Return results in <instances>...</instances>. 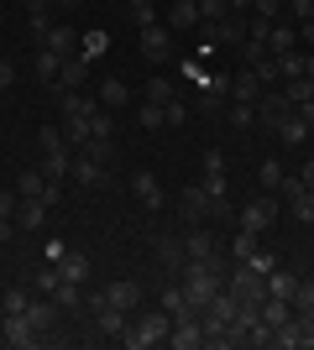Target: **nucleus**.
I'll use <instances>...</instances> for the list:
<instances>
[{
    "instance_id": "obj_9",
    "label": "nucleus",
    "mask_w": 314,
    "mask_h": 350,
    "mask_svg": "<svg viewBox=\"0 0 314 350\" xmlns=\"http://www.w3.org/2000/svg\"><path fill=\"white\" fill-rule=\"evenodd\" d=\"M79 84H90V58L84 53H74V58H63V68H58V94H74Z\"/></svg>"
},
{
    "instance_id": "obj_17",
    "label": "nucleus",
    "mask_w": 314,
    "mask_h": 350,
    "mask_svg": "<svg viewBox=\"0 0 314 350\" xmlns=\"http://www.w3.org/2000/svg\"><path fill=\"white\" fill-rule=\"evenodd\" d=\"M63 272V282H79V288H84V282H90V256H84V251H63V262H53Z\"/></svg>"
},
{
    "instance_id": "obj_12",
    "label": "nucleus",
    "mask_w": 314,
    "mask_h": 350,
    "mask_svg": "<svg viewBox=\"0 0 314 350\" xmlns=\"http://www.w3.org/2000/svg\"><path fill=\"white\" fill-rule=\"evenodd\" d=\"M68 178H74V183H84V189H100L105 178V162H94V157H84V152H74V167H68Z\"/></svg>"
},
{
    "instance_id": "obj_14",
    "label": "nucleus",
    "mask_w": 314,
    "mask_h": 350,
    "mask_svg": "<svg viewBox=\"0 0 314 350\" xmlns=\"http://www.w3.org/2000/svg\"><path fill=\"white\" fill-rule=\"evenodd\" d=\"M131 193H136L147 209H163V183H157L147 167H136V173H131Z\"/></svg>"
},
{
    "instance_id": "obj_46",
    "label": "nucleus",
    "mask_w": 314,
    "mask_h": 350,
    "mask_svg": "<svg viewBox=\"0 0 314 350\" xmlns=\"http://www.w3.org/2000/svg\"><path fill=\"white\" fill-rule=\"evenodd\" d=\"M231 16V0H199V21H220Z\"/></svg>"
},
{
    "instance_id": "obj_37",
    "label": "nucleus",
    "mask_w": 314,
    "mask_h": 350,
    "mask_svg": "<svg viewBox=\"0 0 314 350\" xmlns=\"http://www.w3.org/2000/svg\"><path fill=\"white\" fill-rule=\"evenodd\" d=\"M105 47H110V37H105V31H84V37H79V53H84V58H100V53H105Z\"/></svg>"
},
{
    "instance_id": "obj_1",
    "label": "nucleus",
    "mask_w": 314,
    "mask_h": 350,
    "mask_svg": "<svg viewBox=\"0 0 314 350\" xmlns=\"http://www.w3.org/2000/svg\"><path fill=\"white\" fill-rule=\"evenodd\" d=\"M168 335H173V319H168L163 308H136L131 324H126V335H120V345L152 350V345H168Z\"/></svg>"
},
{
    "instance_id": "obj_16",
    "label": "nucleus",
    "mask_w": 314,
    "mask_h": 350,
    "mask_svg": "<svg viewBox=\"0 0 314 350\" xmlns=\"http://www.w3.org/2000/svg\"><path fill=\"white\" fill-rule=\"evenodd\" d=\"M272 131L283 136V146H299V142H304V136H309V126H304V116H299V110H293V105H288L283 116L272 120Z\"/></svg>"
},
{
    "instance_id": "obj_22",
    "label": "nucleus",
    "mask_w": 314,
    "mask_h": 350,
    "mask_svg": "<svg viewBox=\"0 0 314 350\" xmlns=\"http://www.w3.org/2000/svg\"><path fill=\"white\" fill-rule=\"evenodd\" d=\"M157 308H163L168 319H179V314H194V308H189V293H183V282H173V288H163V298H157Z\"/></svg>"
},
{
    "instance_id": "obj_57",
    "label": "nucleus",
    "mask_w": 314,
    "mask_h": 350,
    "mask_svg": "<svg viewBox=\"0 0 314 350\" xmlns=\"http://www.w3.org/2000/svg\"><path fill=\"white\" fill-rule=\"evenodd\" d=\"M299 183H304V189H314V162H304V173H299Z\"/></svg>"
},
{
    "instance_id": "obj_35",
    "label": "nucleus",
    "mask_w": 314,
    "mask_h": 350,
    "mask_svg": "<svg viewBox=\"0 0 314 350\" xmlns=\"http://www.w3.org/2000/svg\"><path fill=\"white\" fill-rule=\"evenodd\" d=\"M257 183H262V193H278L283 189V162H262V167H257Z\"/></svg>"
},
{
    "instance_id": "obj_32",
    "label": "nucleus",
    "mask_w": 314,
    "mask_h": 350,
    "mask_svg": "<svg viewBox=\"0 0 314 350\" xmlns=\"http://www.w3.org/2000/svg\"><path fill=\"white\" fill-rule=\"evenodd\" d=\"M58 68H63V58H58V53L37 47V79H42V84H58Z\"/></svg>"
},
{
    "instance_id": "obj_38",
    "label": "nucleus",
    "mask_w": 314,
    "mask_h": 350,
    "mask_svg": "<svg viewBox=\"0 0 314 350\" xmlns=\"http://www.w3.org/2000/svg\"><path fill=\"white\" fill-rule=\"evenodd\" d=\"M252 73L262 79V84H278V79H283V68H278V58H272V53H267V58H257Z\"/></svg>"
},
{
    "instance_id": "obj_34",
    "label": "nucleus",
    "mask_w": 314,
    "mask_h": 350,
    "mask_svg": "<svg viewBox=\"0 0 314 350\" xmlns=\"http://www.w3.org/2000/svg\"><path fill=\"white\" fill-rule=\"evenodd\" d=\"M283 100H288V105L314 100V79H309V73H304V79H288V84H283Z\"/></svg>"
},
{
    "instance_id": "obj_48",
    "label": "nucleus",
    "mask_w": 314,
    "mask_h": 350,
    "mask_svg": "<svg viewBox=\"0 0 314 350\" xmlns=\"http://www.w3.org/2000/svg\"><path fill=\"white\" fill-rule=\"evenodd\" d=\"M257 241H262V235H252V230H241V225H236V262H246V256H252Z\"/></svg>"
},
{
    "instance_id": "obj_58",
    "label": "nucleus",
    "mask_w": 314,
    "mask_h": 350,
    "mask_svg": "<svg viewBox=\"0 0 314 350\" xmlns=\"http://www.w3.org/2000/svg\"><path fill=\"white\" fill-rule=\"evenodd\" d=\"M16 235V219H0V241H11Z\"/></svg>"
},
{
    "instance_id": "obj_29",
    "label": "nucleus",
    "mask_w": 314,
    "mask_h": 350,
    "mask_svg": "<svg viewBox=\"0 0 314 350\" xmlns=\"http://www.w3.org/2000/svg\"><path fill=\"white\" fill-rule=\"evenodd\" d=\"M63 142L74 146V152H84V142H90V120H84V116H68V120H63Z\"/></svg>"
},
{
    "instance_id": "obj_8",
    "label": "nucleus",
    "mask_w": 314,
    "mask_h": 350,
    "mask_svg": "<svg viewBox=\"0 0 314 350\" xmlns=\"http://www.w3.org/2000/svg\"><path fill=\"white\" fill-rule=\"evenodd\" d=\"M173 350H199L205 345V329H199V314H179L173 319V335H168Z\"/></svg>"
},
{
    "instance_id": "obj_13",
    "label": "nucleus",
    "mask_w": 314,
    "mask_h": 350,
    "mask_svg": "<svg viewBox=\"0 0 314 350\" xmlns=\"http://www.w3.org/2000/svg\"><path fill=\"white\" fill-rule=\"evenodd\" d=\"M293 47H299V27H293V21H272V31H267V53L272 58H283V53H293Z\"/></svg>"
},
{
    "instance_id": "obj_49",
    "label": "nucleus",
    "mask_w": 314,
    "mask_h": 350,
    "mask_svg": "<svg viewBox=\"0 0 314 350\" xmlns=\"http://www.w3.org/2000/svg\"><path fill=\"white\" fill-rule=\"evenodd\" d=\"M163 120H168V126H183V120H189V105H183V100H168L163 105Z\"/></svg>"
},
{
    "instance_id": "obj_40",
    "label": "nucleus",
    "mask_w": 314,
    "mask_h": 350,
    "mask_svg": "<svg viewBox=\"0 0 314 350\" xmlns=\"http://www.w3.org/2000/svg\"><path fill=\"white\" fill-rule=\"evenodd\" d=\"M37 146H42V157H47V152H58V146H68V142H63V126H42V131H37Z\"/></svg>"
},
{
    "instance_id": "obj_21",
    "label": "nucleus",
    "mask_w": 314,
    "mask_h": 350,
    "mask_svg": "<svg viewBox=\"0 0 314 350\" xmlns=\"http://www.w3.org/2000/svg\"><path fill=\"white\" fill-rule=\"evenodd\" d=\"M183 251H189V262H205V256H215V235L205 225H194V230L183 235Z\"/></svg>"
},
{
    "instance_id": "obj_39",
    "label": "nucleus",
    "mask_w": 314,
    "mask_h": 350,
    "mask_svg": "<svg viewBox=\"0 0 314 350\" xmlns=\"http://www.w3.org/2000/svg\"><path fill=\"white\" fill-rule=\"evenodd\" d=\"M278 68H283V84H288V79H304V53H299V47H293V53H283V58H278Z\"/></svg>"
},
{
    "instance_id": "obj_24",
    "label": "nucleus",
    "mask_w": 314,
    "mask_h": 350,
    "mask_svg": "<svg viewBox=\"0 0 314 350\" xmlns=\"http://www.w3.org/2000/svg\"><path fill=\"white\" fill-rule=\"evenodd\" d=\"M53 304H58V314H79V308H84V288H79V282H58Z\"/></svg>"
},
{
    "instance_id": "obj_42",
    "label": "nucleus",
    "mask_w": 314,
    "mask_h": 350,
    "mask_svg": "<svg viewBox=\"0 0 314 350\" xmlns=\"http://www.w3.org/2000/svg\"><path fill=\"white\" fill-rule=\"evenodd\" d=\"M131 21H136V31H142V27H157V11H152V0H131Z\"/></svg>"
},
{
    "instance_id": "obj_60",
    "label": "nucleus",
    "mask_w": 314,
    "mask_h": 350,
    "mask_svg": "<svg viewBox=\"0 0 314 350\" xmlns=\"http://www.w3.org/2000/svg\"><path fill=\"white\" fill-rule=\"evenodd\" d=\"M53 5H63V11H79V5H84V0H53Z\"/></svg>"
},
{
    "instance_id": "obj_4",
    "label": "nucleus",
    "mask_w": 314,
    "mask_h": 350,
    "mask_svg": "<svg viewBox=\"0 0 314 350\" xmlns=\"http://www.w3.org/2000/svg\"><path fill=\"white\" fill-rule=\"evenodd\" d=\"M136 47H142V58L157 68V63L173 58V31L168 27H142V37H136Z\"/></svg>"
},
{
    "instance_id": "obj_53",
    "label": "nucleus",
    "mask_w": 314,
    "mask_h": 350,
    "mask_svg": "<svg viewBox=\"0 0 314 350\" xmlns=\"http://www.w3.org/2000/svg\"><path fill=\"white\" fill-rule=\"evenodd\" d=\"M16 204H21V193H0V219H16Z\"/></svg>"
},
{
    "instance_id": "obj_11",
    "label": "nucleus",
    "mask_w": 314,
    "mask_h": 350,
    "mask_svg": "<svg viewBox=\"0 0 314 350\" xmlns=\"http://www.w3.org/2000/svg\"><path fill=\"white\" fill-rule=\"evenodd\" d=\"M94 324H100V335L120 340V335H126V324H131V314H126V308H116L110 298H105V304L94 308Z\"/></svg>"
},
{
    "instance_id": "obj_56",
    "label": "nucleus",
    "mask_w": 314,
    "mask_h": 350,
    "mask_svg": "<svg viewBox=\"0 0 314 350\" xmlns=\"http://www.w3.org/2000/svg\"><path fill=\"white\" fill-rule=\"evenodd\" d=\"M293 110H299V116H304V126H314V100H304V105H293Z\"/></svg>"
},
{
    "instance_id": "obj_15",
    "label": "nucleus",
    "mask_w": 314,
    "mask_h": 350,
    "mask_svg": "<svg viewBox=\"0 0 314 350\" xmlns=\"http://www.w3.org/2000/svg\"><path fill=\"white\" fill-rule=\"evenodd\" d=\"M105 298H110L116 308H126V314H136V308H142V282L120 278V282H110V288H105Z\"/></svg>"
},
{
    "instance_id": "obj_33",
    "label": "nucleus",
    "mask_w": 314,
    "mask_h": 350,
    "mask_svg": "<svg viewBox=\"0 0 314 350\" xmlns=\"http://www.w3.org/2000/svg\"><path fill=\"white\" fill-rule=\"evenodd\" d=\"M225 120H231V126H236V131H252V126H257V105L236 100V105H231V110H225Z\"/></svg>"
},
{
    "instance_id": "obj_30",
    "label": "nucleus",
    "mask_w": 314,
    "mask_h": 350,
    "mask_svg": "<svg viewBox=\"0 0 314 350\" xmlns=\"http://www.w3.org/2000/svg\"><path fill=\"white\" fill-rule=\"evenodd\" d=\"M42 189H47V173H42V167H27V173L16 178V193H21V199H37Z\"/></svg>"
},
{
    "instance_id": "obj_61",
    "label": "nucleus",
    "mask_w": 314,
    "mask_h": 350,
    "mask_svg": "<svg viewBox=\"0 0 314 350\" xmlns=\"http://www.w3.org/2000/svg\"><path fill=\"white\" fill-rule=\"evenodd\" d=\"M304 73H309V79H314V53H304Z\"/></svg>"
},
{
    "instance_id": "obj_28",
    "label": "nucleus",
    "mask_w": 314,
    "mask_h": 350,
    "mask_svg": "<svg viewBox=\"0 0 314 350\" xmlns=\"http://www.w3.org/2000/svg\"><path fill=\"white\" fill-rule=\"evenodd\" d=\"M94 110H100V100H90V94H79V89H74V94H63V120H68V116H84V120H90Z\"/></svg>"
},
{
    "instance_id": "obj_6",
    "label": "nucleus",
    "mask_w": 314,
    "mask_h": 350,
    "mask_svg": "<svg viewBox=\"0 0 314 350\" xmlns=\"http://www.w3.org/2000/svg\"><path fill=\"white\" fill-rule=\"evenodd\" d=\"M205 193L220 204V215L231 209V199H225V157L220 152H205Z\"/></svg>"
},
{
    "instance_id": "obj_36",
    "label": "nucleus",
    "mask_w": 314,
    "mask_h": 350,
    "mask_svg": "<svg viewBox=\"0 0 314 350\" xmlns=\"http://www.w3.org/2000/svg\"><path fill=\"white\" fill-rule=\"evenodd\" d=\"M84 157L110 162V157H116V136H90V142H84Z\"/></svg>"
},
{
    "instance_id": "obj_27",
    "label": "nucleus",
    "mask_w": 314,
    "mask_h": 350,
    "mask_svg": "<svg viewBox=\"0 0 314 350\" xmlns=\"http://www.w3.org/2000/svg\"><path fill=\"white\" fill-rule=\"evenodd\" d=\"M94 100H100L105 110H120V105L131 100V89L120 84V79H105V84H100V94H94Z\"/></svg>"
},
{
    "instance_id": "obj_26",
    "label": "nucleus",
    "mask_w": 314,
    "mask_h": 350,
    "mask_svg": "<svg viewBox=\"0 0 314 350\" xmlns=\"http://www.w3.org/2000/svg\"><path fill=\"white\" fill-rule=\"evenodd\" d=\"M257 314H262V319H267L272 329H278V324H283V319H293V304H288V298H272V293H267V298H262V308H257Z\"/></svg>"
},
{
    "instance_id": "obj_54",
    "label": "nucleus",
    "mask_w": 314,
    "mask_h": 350,
    "mask_svg": "<svg viewBox=\"0 0 314 350\" xmlns=\"http://www.w3.org/2000/svg\"><path fill=\"white\" fill-rule=\"evenodd\" d=\"M11 84H16V63L0 58V89H11Z\"/></svg>"
},
{
    "instance_id": "obj_51",
    "label": "nucleus",
    "mask_w": 314,
    "mask_h": 350,
    "mask_svg": "<svg viewBox=\"0 0 314 350\" xmlns=\"http://www.w3.org/2000/svg\"><path fill=\"white\" fill-rule=\"evenodd\" d=\"M288 5V21H309L314 16V0H283Z\"/></svg>"
},
{
    "instance_id": "obj_18",
    "label": "nucleus",
    "mask_w": 314,
    "mask_h": 350,
    "mask_svg": "<svg viewBox=\"0 0 314 350\" xmlns=\"http://www.w3.org/2000/svg\"><path fill=\"white\" fill-rule=\"evenodd\" d=\"M199 27V0H173V11H168V31L179 37V31H194Z\"/></svg>"
},
{
    "instance_id": "obj_59",
    "label": "nucleus",
    "mask_w": 314,
    "mask_h": 350,
    "mask_svg": "<svg viewBox=\"0 0 314 350\" xmlns=\"http://www.w3.org/2000/svg\"><path fill=\"white\" fill-rule=\"evenodd\" d=\"M27 11H53V0H27Z\"/></svg>"
},
{
    "instance_id": "obj_43",
    "label": "nucleus",
    "mask_w": 314,
    "mask_h": 350,
    "mask_svg": "<svg viewBox=\"0 0 314 350\" xmlns=\"http://www.w3.org/2000/svg\"><path fill=\"white\" fill-rule=\"evenodd\" d=\"M147 100L152 105H168V100H179V89L168 84V79H152V84H147Z\"/></svg>"
},
{
    "instance_id": "obj_25",
    "label": "nucleus",
    "mask_w": 314,
    "mask_h": 350,
    "mask_svg": "<svg viewBox=\"0 0 314 350\" xmlns=\"http://www.w3.org/2000/svg\"><path fill=\"white\" fill-rule=\"evenodd\" d=\"M225 89H231V94H236V100L257 105V94H262V89H267V84H262V79H257L252 68H241V79H236V84H225Z\"/></svg>"
},
{
    "instance_id": "obj_47",
    "label": "nucleus",
    "mask_w": 314,
    "mask_h": 350,
    "mask_svg": "<svg viewBox=\"0 0 314 350\" xmlns=\"http://www.w3.org/2000/svg\"><path fill=\"white\" fill-rule=\"evenodd\" d=\"M252 16H262V21H283V0H252Z\"/></svg>"
},
{
    "instance_id": "obj_31",
    "label": "nucleus",
    "mask_w": 314,
    "mask_h": 350,
    "mask_svg": "<svg viewBox=\"0 0 314 350\" xmlns=\"http://www.w3.org/2000/svg\"><path fill=\"white\" fill-rule=\"evenodd\" d=\"M293 288H299L293 272H278V267L267 272V293H272V298H288V304H293Z\"/></svg>"
},
{
    "instance_id": "obj_44",
    "label": "nucleus",
    "mask_w": 314,
    "mask_h": 350,
    "mask_svg": "<svg viewBox=\"0 0 314 350\" xmlns=\"http://www.w3.org/2000/svg\"><path fill=\"white\" fill-rule=\"evenodd\" d=\"M58 282H63V272H58V267H53V262H47L42 272H37V293H47V298L58 293Z\"/></svg>"
},
{
    "instance_id": "obj_52",
    "label": "nucleus",
    "mask_w": 314,
    "mask_h": 350,
    "mask_svg": "<svg viewBox=\"0 0 314 350\" xmlns=\"http://www.w3.org/2000/svg\"><path fill=\"white\" fill-rule=\"evenodd\" d=\"M241 58H246V63L267 58V42H257V37H246V42H241Z\"/></svg>"
},
{
    "instance_id": "obj_7",
    "label": "nucleus",
    "mask_w": 314,
    "mask_h": 350,
    "mask_svg": "<svg viewBox=\"0 0 314 350\" xmlns=\"http://www.w3.org/2000/svg\"><path fill=\"white\" fill-rule=\"evenodd\" d=\"M0 340H5V345H16V350H31L42 335L31 329V319H27V314H5V324H0Z\"/></svg>"
},
{
    "instance_id": "obj_10",
    "label": "nucleus",
    "mask_w": 314,
    "mask_h": 350,
    "mask_svg": "<svg viewBox=\"0 0 314 350\" xmlns=\"http://www.w3.org/2000/svg\"><path fill=\"white\" fill-rule=\"evenodd\" d=\"M47 209H53V204H47V199H42V193H37V199H21V204H16V230H42V225H47Z\"/></svg>"
},
{
    "instance_id": "obj_41",
    "label": "nucleus",
    "mask_w": 314,
    "mask_h": 350,
    "mask_svg": "<svg viewBox=\"0 0 314 350\" xmlns=\"http://www.w3.org/2000/svg\"><path fill=\"white\" fill-rule=\"evenodd\" d=\"M293 314H314V278L293 288Z\"/></svg>"
},
{
    "instance_id": "obj_45",
    "label": "nucleus",
    "mask_w": 314,
    "mask_h": 350,
    "mask_svg": "<svg viewBox=\"0 0 314 350\" xmlns=\"http://www.w3.org/2000/svg\"><path fill=\"white\" fill-rule=\"evenodd\" d=\"M136 120H142V126H147V131H163V126H168V120H163V105H142V116H136Z\"/></svg>"
},
{
    "instance_id": "obj_3",
    "label": "nucleus",
    "mask_w": 314,
    "mask_h": 350,
    "mask_svg": "<svg viewBox=\"0 0 314 350\" xmlns=\"http://www.w3.org/2000/svg\"><path fill=\"white\" fill-rule=\"evenodd\" d=\"M179 209H183V219H189V225H205V219L220 215V204L205 193V183H189V189L179 193Z\"/></svg>"
},
{
    "instance_id": "obj_2",
    "label": "nucleus",
    "mask_w": 314,
    "mask_h": 350,
    "mask_svg": "<svg viewBox=\"0 0 314 350\" xmlns=\"http://www.w3.org/2000/svg\"><path fill=\"white\" fill-rule=\"evenodd\" d=\"M225 288L236 293L241 304H257V308H262V298H267V272H257L252 262H236V272H231Z\"/></svg>"
},
{
    "instance_id": "obj_5",
    "label": "nucleus",
    "mask_w": 314,
    "mask_h": 350,
    "mask_svg": "<svg viewBox=\"0 0 314 350\" xmlns=\"http://www.w3.org/2000/svg\"><path fill=\"white\" fill-rule=\"evenodd\" d=\"M272 219H278V199H272V193H262V199H252V204H241V230L262 235Z\"/></svg>"
},
{
    "instance_id": "obj_50",
    "label": "nucleus",
    "mask_w": 314,
    "mask_h": 350,
    "mask_svg": "<svg viewBox=\"0 0 314 350\" xmlns=\"http://www.w3.org/2000/svg\"><path fill=\"white\" fill-rule=\"evenodd\" d=\"M27 304H31L27 288H11V293H5V314H27Z\"/></svg>"
},
{
    "instance_id": "obj_20",
    "label": "nucleus",
    "mask_w": 314,
    "mask_h": 350,
    "mask_svg": "<svg viewBox=\"0 0 314 350\" xmlns=\"http://www.w3.org/2000/svg\"><path fill=\"white\" fill-rule=\"evenodd\" d=\"M42 47H47V53H58V58H74V53H79V37H74V27H53L42 37Z\"/></svg>"
},
{
    "instance_id": "obj_55",
    "label": "nucleus",
    "mask_w": 314,
    "mask_h": 350,
    "mask_svg": "<svg viewBox=\"0 0 314 350\" xmlns=\"http://www.w3.org/2000/svg\"><path fill=\"white\" fill-rule=\"evenodd\" d=\"M293 27H299V42H314V16L309 21H293Z\"/></svg>"
},
{
    "instance_id": "obj_23",
    "label": "nucleus",
    "mask_w": 314,
    "mask_h": 350,
    "mask_svg": "<svg viewBox=\"0 0 314 350\" xmlns=\"http://www.w3.org/2000/svg\"><path fill=\"white\" fill-rule=\"evenodd\" d=\"M157 262H163L168 272H179V267L189 262V251H183V241H173V235H163V241H157Z\"/></svg>"
},
{
    "instance_id": "obj_19",
    "label": "nucleus",
    "mask_w": 314,
    "mask_h": 350,
    "mask_svg": "<svg viewBox=\"0 0 314 350\" xmlns=\"http://www.w3.org/2000/svg\"><path fill=\"white\" fill-rule=\"evenodd\" d=\"M27 319H31L37 335H47V329L58 324V304H53V298H31V304H27Z\"/></svg>"
}]
</instances>
